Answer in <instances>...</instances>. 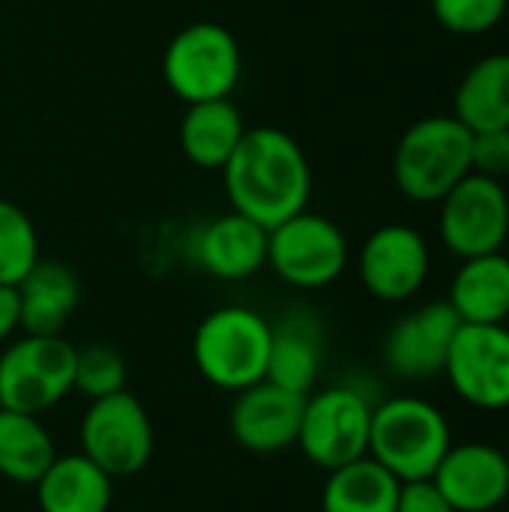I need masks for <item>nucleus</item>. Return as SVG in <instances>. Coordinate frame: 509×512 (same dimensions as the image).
Here are the masks:
<instances>
[{"instance_id": "obj_1", "label": "nucleus", "mask_w": 509, "mask_h": 512, "mask_svg": "<svg viewBox=\"0 0 509 512\" xmlns=\"http://www.w3.org/2000/svg\"><path fill=\"white\" fill-rule=\"evenodd\" d=\"M222 180L231 210L267 231L303 213L312 195V168L300 141L276 126L246 129Z\"/></svg>"}, {"instance_id": "obj_2", "label": "nucleus", "mask_w": 509, "mask_h": 512, "mask_svg": "<svg viewBox=\"0 0 509 512\" xmlns=\"http://www.w3.org/2000/svg\"><path fill=\"white\" fill-rule=\"evenodd\" d=\"M450 447L453 429L438 405L420 396H390L375 405L369 456L399 483L432 477Z\"/></svg>"}, {"instance_id": "obj_3", "label": "nucleus", "mask_w": 509, "mask_h": 512, "mask_svg": "<svg viewBox=\"0 0 509 512\" xmlns=\"http://www.w3.org/2000/svg\"><path fill=\"white\" fill-rule=\"evenodd\" d=\"M273 324L249 306H219L192 336L198 375L225 393H240L267 378Z\"/></svg>"}, {"instance_id": "obj_4", "label": "nucleus", "mask_w": 509, "mask_h": 512, "mask_svg": "<svg viewBox=\"0 0 509 512\" xmlns=\"http://www.w3.org/2000/svg\"><path fill=\"white\" fill-rule=\"evenodd\" d=\"M474 150V132L453 114H432L405 129L393 153V177L405 198L417 204L441 201L465 180Z\"/></svg>"}, {"instance_id": "obj_5", "label": "nucleus", "mask_w": 509, "mask_h": 512, "mask_svg": "<svg viewBox=\"0 0 509 512\" xmlns=\"http://www.w3.org/2000/svg\"><path fill=\"white\" fill-rule=\"evenodd\" d=\"M243 75L237 36L216 21H195L177 30L162 54V78L186 105L228 99Z\"/></svg>"}, {"instance_id": "obj_6", "label": "nucleus", "mask_w": 509, "mask_h": 512, "mask_svg": "<svg viewBox=\"0 0 509 512\" xmlns=\"http://www.w3.org/2000/svg\"><path fill=\"white\" fill-rule=\"evenodd\" d=\"M75 393V345L24 333L0 351V408L42 417Z\"/></svg>"}, {"instance_id": "obj_7", "label": "nucleus", "mask_w": 509, "mask_h": 512, "mask_svg": "<svg viewBox=\"0 0 509 512\" xmlns=\"http://www.w3.org/2000/svg\"><path fill=\"white\" fill-rule=\"evenodd\" d=\"M78 444L81 453L108 477L129 480L147 471L156 450V432L141 399L129 390H120L114 396L87 402V411L78 423Z\"/></svg>"}, {"instance_id": "obj_8", "label": "nucleus", "mask_w": 509, "mask_h": 512, "mask_svg": "<svg viewBox=\"0 0 509 512\" xmlns=\"http://www.w3.org/2000/svg\"><path fill=\"white\" fill-rule=\"evenodd\" d=\"M375 402L351 384H333L306 396L297 447L321 471L369 456Z\"/></svg>"}, {"instance_id": "obj_9", "label": "nucleus", "mask_w": 509, "mask_h": 512, "mask_svg": "<svg viewBox=\"0 0 509 512\" xmlns=\"http://www.w3.org/2000/svg\"><path fill=\"white\" fill-rule=\"evenodd\" d=\"M348 261L345 231L309 207L267 231V267L291 288H327L348 270Z\"/></svg>"}, {"instance_id": "obj_10", "label": "nucleus", "mask_w": 509, "mask_h": 512, "mask_svg": "<svg viewBox=\"0 0 509 512\" xmlns=\"http://www.w3.org/2000/svg\"><path fill=\"white\" fill-rule=\"evenodd\" d=\"M438 231L456 258L501 252L509 237V198L501 180L471 171L441 201Z\"/></svg>"}, {"instance_id": "obj_11", "label": "nucleus", "mask_w": 509, "mask_h": 512, "mask_svg": "<svg viewBox=\"0 0 509 512\" xmlns=\"http://www.w3.org/2000/svg\"><path fill=\"white\" fill-rule=\"evenodd\" d=\"M453 393L477 411L509 408V327L462 324L444 366Z\"/></svg>"}, {"instance_id": "obj_12", "label": "nucleus", "mask_w": 509, "mask_h": 512, "mask_svg": "<svg viewBox=\"0 0 509 512\" xmlns=\"http://www.w3.org/2000/svg\"><path fill=\"white\" fill-rule=\"evenodd\" d=\"M429 267L432 255L426 237L402 222L375 228L357 255L360 282L381 303H405L417 297L429 279Z\"/></svg>"}, {"instance_id": "obj_13", "label": "nucleus", "mask_w": 509, "mask_h": 512, "mask_svg": "<svg viewBox=\"0 0 509 512\" xmlns=\"http://www.w3.org/2000/svg\"><path fill=\"white\" fill-rule=\"evenodd\" d=\"M459 327L462 318L447 300L423 303L387 330L381 348L384 366L402 381H432L444 375Z\"/></svg>"}, {"instance_id": "obj_14", "label": "nucleus", "mask_w": 509, "mask_h": 512, "mask_svg": "<svg viewBox=\"0 0 509 512\" xmlns=\"http://www.w3.org/2000/svg\"><path fill=\"white\" fill-rule=\"evenodd\" d=\"M303 405L306 396L276 387L267 378L234 393V405L228 411L234 444L255 456H276L297 447Z\"/></svg>"}, {"instance_id": "obj_15", "label": "nucleus", "mask_w": 509, "mask_h": 512, "mask_svg": "<svg viewBox=\"0 0 509 512\" xmlns=\"http://www.w3.org/2000/svg\"><path fill=\"white\" fill-rule=\"evenodd\" d=\"M456 512H495L509 498V465L501 447L489 441L453 444L432 474Z\"/></svg>"}, {"instance_id": "obj_16", "label": "nucleus", "mask_w": 509, "mask_h": 512, "mask_svg": "<svg viewBox=\"0 0 509 512\" xmlns=\"http://www.w3.org/2000/svg\"><path fill=\"white\" fill-rule=\"evenodd\" d=\"M192 261L219 282L252 279L267 267V228L234 210L222 213L192 234Z\"/></svg>"}, {"instance_id": "obj_17", "label": "nucleus", "mask_w": 509, "mask_h": 512, "mask_svg": "<svg viewBox=\"0 0 509 512\" xmlns=\"http://www.w3.org/2000/svg\"><path fill=\"white\" fill-rule=\"evenodd\" d=\"M15 288L21 306V330L33 336H63L66 324L81 306V282L75 270L60 261L39 258Z\"/></svg>"}, {"instance_id": "obj_18", "label": "nucleus", "mask_w": 509, "mask_h": 512, "mask_svg": "<svg viewBox=\"0 0 509 512\" xmlns=\"http://www.w3.org/2000/svg\"><path fill=\"white\" fill-rule=\"evenodd\" d=\"M39 512H111L114 477H108L81 450L66 453L45 468L33 483Z\"/></svg>"}, {"instance_id": "obj_19", "label": "nucleus", "mask_w": 509, "mask_h": 512, "mask_svg": "<svg viewBox=\"0 0 509 512\" xmlns=\"http://www.w3.org/2000/svg\"><path fill=\"white\" fill-rule=\"evenodd\" d=\"M324 363V336L321 324L309 312H288L273 324L267 381L291 393L309 396Z\"/></svg>"}, {"instance_id": "obj_20", "label": "nucleus", "mask_w": 509, "mask_h": 512, "mask_svg": "<svg viewBox=\"0 0 509 512\" xmlns=\"http://www.w3.org/2000/svg\"><path fill=\"white\" fill-rule=\"evenodd\" d=\"M246 120L231 99H207L186 105L180 120L183 156L207 171H222L246 135Z\"/></svg>"}, {"instance_id": "obj_21", "label": "nucleus", "mask_w": 509, "mask_h": 512, "mask_svg": "<svg viewBox=\"0 0 509 512\" xmlns=\"http://www.w3.org/2000/svg\"><path fill=\"white\" fill-rule=\"evenodd\" d=\"M447 303L462 324H504L509 318V258L489 252L465 258L453 276Z\"/></svg>"}, {"instance_id": "obj_22", "label": "nucleus", "mask_w": 509, "mask_h": 512, "mask_svg": "<svg viewBox=\"0 0 509 512\" xmlns=\"http://www.w3.org/2000/svg\"><path fill=\"white\" fill-rule=\"evenodd\" d=\"M399 480L372 456L327 471L318 512H396Z\"/></svg>"}, {"instance_id": "obj_23", "label": "nucleus", "mask_w": 509, "mask_h": 512, "mask_svg": "<svg viewBox=\"0 0 509 512\" xmlns=\"http://www.w3.org/2000/svg\"><path fill=\"white\" fill-rule=\"evenodd\" d=\"M57 459V441L42 417L0 408V477L12 486H33Z\"/></svg>"}, {"instance_id": "obj_24", "label": "nucleus", "mask_w": 509, "mask_h": 512, "mask_svg": "<svg viewBox=\"0 0 509 512\" xmlns=\"http://www.w3.org/2000/svg\"><path fill=\"white\" fill-rule=\"evenodd\" d=\"M453 108V117L471 132L509 126V54H489L477 60L465 72Z\"/></svg>"}, {"instance_id": "obj_25", "label": "nucleus", "mask_w": 509, "mask_h": 512, "mask_svg": "<svg viewBox=\"0 0 509 512\" xmlns=\"http://www.w3.org/2000/svg\"><path fill=\"white\" fill-rule=\"evenodd\" d=\"M39 261V234L33 219L0 198V285H18Z\"/></svg>"}, {"instance_id": "obj_26", "label": "nucleus", "mask_w": 509, "mask_h": 512, "mask_svg": "<svg viewBox=\"0 0 509 512\" xmlns=\"http://www.w3.org/2000/svg\"><path fill=\"white\" fill-rule=\"evenodd\" d=\"M126 378L129 369L117 348L102 342L75 348V393H81L87 402L126 390Z\"/></svg>"}, {"instance_id": "obj_27", "label": "nucleus", "mask_w": 509, "mask_h": 512, "mask_svg": "<svg viewBox=\"0 0 509 512\" xmlns=\"http://www.w3.org/2000/svg\"><path fill=\"white\" fill-rule=\"evenodd\" d=\"M509 0H432L438 24L459 36H480L501 24Z\"/></svg>"}, {"instance_id": "obj_28", "label": "nucleus", "mask_w": 509, "mask_h": 512, "mask_svg": "<svg viewBox=\"0 0 509 512\" xmlns=\"http://www.w3.org/2000/svg\"><path fill=\"white\" fill-rule=\"evenodd\" d=\"M471 165L477 174L486 177H507L509 174V126L501 129H486L474 132V150H471Z\"/></svg>"}, {"instance_id": "obj_29", "label": "nucleus", "mask_w": 509, "mask_h": 512, "mask_svg": "<svg viewBox=\"0 0 509 512\" xmlns=\"http://www.w3.org/2000/svg\"><path fill=\"white\" fill-rule=\"evenodd\" d=\"M396 512H456L447 498L441 495V489L432 483V477L426 480H408L399 486V501Z\"/></svg>"}, {"instance_id": "obj_30", "label": "nucleus", "mask_w": 509, "mask_h": 512, "mask_svg": "<svg viewBox=\"0 0 509 512\" xmlns=\"http://www.w3.org/2000/svg\"><path fill=\"white\" fill-rule=\"evenodd\" d=\"M21 330V306H18V288L0 285V345L12 342V336Z\"/></svg>"}, {"instance_id": "obj_31", "label": "nucleus", "mask_w": 509, "mask_h": 512, "mask_svg": "<svg viewBox=\"0 0 509 512\" xmlns=\"http://www.w3.org/2000/svg\"><path fill=\"white\" fill-rule=\"evenodd\" d=\"M504 456H507V465H509V444H507V447H504Z\"/></svg>"}, {"instance_id": "obj_32", "label": "nucleus", "mask_w": 509, "mask_h": 512, "mask_svg": "<svg viewBox=\"0 0 509 512\" xmlns=\"http://www.w3.org/2000/svg\"><path fill=\"white\" fill-rule=\"evenodd\" d=\"M126 512H138V510H126Z\"/></svg>"}]
</instances>
